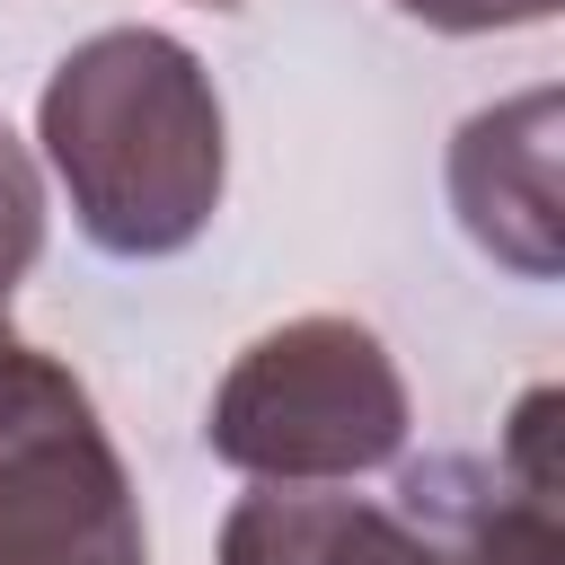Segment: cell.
Returning a JSON list of instances; mask_svg holds the SVG:
<instances>
[{"label":"cell","instance_id":"cell-1","mask_svg":"<svg viewBox=\"0 0 565 565\" xmlns=\"http://www.w3.org/2000/svg\"><path fill=\"white\" fill-rule=\"evenodd\" d=\"M35 141L79 238L124 265L194 247L230 185L221 88L168 26H106L71 44L35 97Z\"/></svg>","mask_w":565,"mask_h":565},{"label":"cell","instance_id":"cell-2","mask_svg":"<svg viewBox=\"0 0 565 565\" xmlns=\"http://www.w3.org/2000/svg\"><path fill=\"white\" fill-rule=\"evenodd\" d=\"M547 388L512 415L503 450H433L397 468V494L256 486L221 521V565H565Z\"/></svg>","mask_w":565,"mask_h":565},{"label":"cell","instance_id":"cell-3","mask_svg":"<svg viewBox=\"0 0 565 565\" xmlns=\"http://www.w3.org/2000/svg\"><path fill=\"white\" fill-rule=\"evenodd\" d=\"M415 433V397L397 353L335 309L265 327L212 388L203 441L221 468L256 486H353L397 468Z\"/></svg>","mask_w":565,"mask_h":565},{"label":"cell","instance_id":"cell-4","mask_svg":"<svg viewBox=\"0 0 565 565\" xmlns=\"http://www.w3.org/2000/svg\"><path fill=\"white\" fill-rule=\"evenodd\" d=\"M0 565H150L141 494L97 406L0 459Z\"/></svg>","mask_w":565,"mask_h":565},{"label":"cell","instance_id":"cell-5","mask_svg":"<svg viewBox=\"0 0 565 565\" xmlns=\"http://www.w3.org/2000/svg\"><path fill=\"white\" fill-rule=\"evenodd\" d=\"M556 88H521L450 132V212L521 282H556Z\"/></svg>","mask_w":565,"mask_h":565},{"label":"cell","instance_id":"cell-6","mask_svg":"<svg viewBox=\"0 0 565 565\" xmlns=\"http://www.w3.org/2000/svg\"><path fill=\"white\" fill-rule=\"evenodd\" d=\"M62 415H88V388L71 380V362H53L44 344H26L9 327V291H0V459L26 450L35 433H53Z\"/></svg>","mask_w":565,"mask_h":565},{"label":"cell","instance_id":"cell-7","mask_svg":"<svg viewBox=\"0 0 565 565\" xmlns=\"http://www.w3.org/2000/svg\"><path fill=\"white\" fill-rule=\"evenodd\" d=\"M44 256V177L26 159V141L0 124V291H18Z\"/></svg>","mask_w":565,"mask_h":565},{"label":"cell","instance_id":"cell-8","mask_svg":"<svg viewBox=\"0 0 565 565\" xmlns=\"http://www.w3.org/2000/svg\"><path fill=\"white\" fill-rule=\"evenodd\" d=\"M406 9L415 26H441V35H494V26H547L565 0H388Z\"/></svg>","mask_w":565,"mask_h":565},{"label":"cell","instance_id":"cell-9","mask_svg":"<svg viewBox=\"0 0 565 565\" xmlns=\"http://www.w3.org/2000/svg\"><path fill=\"white\" fill-rule=\"evenodd\" d=\"M203 9H238V0H203Z\"/></svg>","mask_w":565,"mask_h":565}]
</instances>
